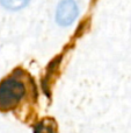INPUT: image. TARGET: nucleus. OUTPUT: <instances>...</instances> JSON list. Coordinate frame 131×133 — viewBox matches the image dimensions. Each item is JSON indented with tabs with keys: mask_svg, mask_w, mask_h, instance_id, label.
<instances>
[{
	"mask_svg": "<svg viewBox=\"0 0 131 133\" xmlns=\"http://www.w3.org/2000/svg\"><path fill=\"white\" fill-rule=\"evenodd\" d=\"M34 133H56L55 127L48 120H42V122L37 123L36 126L34 129Z\"/></svg>",
	"mask_w": 131,
	"mask_h": 133,
	"instance_id": "4",
	"label": "nucleus"
},
{
	"mask_svg": "<svg viewBox=\"0 0 131 133\" xmlns=\"http://www.w3.org/2000/svg\"><path fill=\"white\" fill-rule=\"evenodd\" d=\"M78 6L74 0H62L56 9V21L60 26H69L78 16Z\"/></svg>",
	"mask_w": 131,
	"mask_h": 133,
	"instance_id": "2",
	"label": "nucleus"
},
{
	"mask_svg": "<svg viewBox=\"0 0 131 133\" xmlns=\"http://www.w3.org/2000/svg\"><path fill=\"white\" fill-rule=\"evenodd\" d=\"M0 4L7 9L18 11L29 4V0H0Z\"/></svg>",
	"mask_w": 131,
	"mask_h": 133,
	"instance_id": "3",
	"label": "nucleus"
},
{
	"mask_svg": "<svg viewBox=\"0 0 131 133\" xmlns=\"http://www.w3.org/2000/svg\"><path fill=\"white\" fill-rule=\"evenodd\" d=\"M26 95V87L20 79L9 77L0 83V109L9 110L20 103Z\"/></svg>",
	"mask_w": 131,
	"mask_h": 133,
	"instance_id": "1",
	"label": "nucleus"
}]
</instances>
